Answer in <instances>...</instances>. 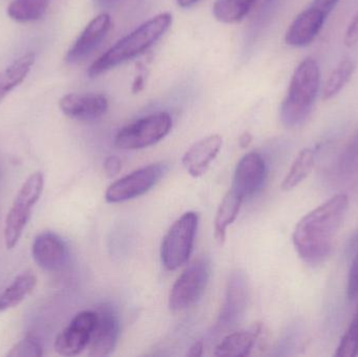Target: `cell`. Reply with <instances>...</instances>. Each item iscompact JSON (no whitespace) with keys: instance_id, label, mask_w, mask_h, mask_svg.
Here are the masks:
<instances>
[{"instance_id":"obj_33","label":"cell","mask_w":358,"mask_h":357,"mask_svg":"<svg viewBox=\"0 0 358 357\" xmlns=\"http://www.w3.org/2000/svg\"><path fill=\"white\" fill-rule=\"evenodd\" d=\"M338 2V0H313V3L311 6H315L328 16L329 13L336 8Z\"/></svg>"},{"instance_id":"obj_32","label":"cell","mask_w":358,"mask_h":357,"mask_svg":"<svg viewBox=\"0 0 358 357\" xmlns=\"http://www.w3.org/2000/svg\"><path fill=\"white\" fill-rule=\"evenodd\" d=\"M145 66L142 64V63H138L136 65V69H138V75L134 78V84H132V92L134 94H138V92H142L145 87Z\"/></svg>"},{"instance_id":"obj_19","label":"cell","mask_w":358,"mask_h":357,"mask_svg":"<svg viewBox=\"0 0 358 357\" xmlns=\"http://www.w3.org/2000/svg\"><path fill=\"white\" fill-rule=\"evenodd\" d=\"M37 282V277L33 272L19 275L0 295V312L12 309L22 303L33 293Z\"/></svg>"},{"instance_id":"obj_36","label":"cell","mask_w":358,"mask_h":357,"mask_svg":"<svg viewBox=\"0 0 358 357\" xmlns=\"http://www.w3.org/2000/svg\"><path fill=\"white\" fill-rule=\"evenodd\" d=\"M121 0H94L96 4L101 8H109L117 6Z\"/></svg>"},{"instance_id":"obj_12","label":"cell","mask_w":358,"mask_h":357,"mask_svg":"<svg viewBox=\"0 0 358 357\" xmlns=\"http://www.w3.org/2000/svg\"><path fill=\"white\" fill-rule=\"evenodd\" d=\"M248 300V279L243 272L235 270L231 272L227 283L224 303L219 316V325L223 328H229L237 324L245 312Z\"/></svg>"},{"instance_id":"obj_7","label":"cell","mask_w":358,"mask_h":357,"mask_svg":"<svg viewBox=\"0 0 358 357\" xmlns=\"http://www.w3.org/2000/svg\"><path fill=\"white\" fill-rule=\"evenodd\" d=\"M210 275V261L206 256L194 260L178 277L169 296V307L173 312L187 309L203 295Z\"/></svg>"},{"instance_id":"obj_34","label":"cell","mask_w":358,"mask_h":357,"mask_svg":"<svg viewBox=\"0 0 358 357\" xmlns=\"http://www.w3.org/2000/svg\"><path fill=\"white\" fill-rule=\"evenodd\" d=\"M204 344L202 341L196 342L189 347L187 356L189 357H199L203 354Z\"/></svg>"},{"instance_id":"obj_14","label":"cell","mask_w":358,"mask_h":357,"mask_svg":"<svg viewBox=\"0 0 358 357\" xmlns=\"http://www.w3.org/2000/svg\"><path fill=\"white\" fill-rule=\"evenodd\" d=\"M110 27V15L107 13H102L92 19L69 48L65 61L69 64H77L88 58L106 37Z\"/></svg>"},{"instance_id":"obj_17","label":"cell","mask_w":358,"mask_h":357,"mask_svg":"<svg viewBox=\"0 0 358 357\" xmlns=\"http://www.w3.org/2000/svg\"><path fill=\"white\" fill-rule=\"evenodd\" d=\"M222 143V136L212 134L189 147L182 157V165L187 173L193 177H200L206 174L220 152Z\"/></svg>"},{"instance_id":"obj_18","label":"cell","mask_w":358,"mask_h":357,"mask_svg":"<svg viewBox=\"0 0 358 357\" xmlns=\"http://www.w3.org/2000/svg\"><path fill=\"white\" fill-rule=\"evenodd\" d=\"M262 333V326L250 331H237L225 337L215 348L214 356L244 357L250 356L255 343Z\"/></svg>"},{"instance_id":"obj_28","label":"cell","mask_w":358,"mask_h":357,"mask_svg":"<svg viewBox=\"0 0 358 357\" xmlns=\"http://www.w3.org/2000/svg\"><path fill=\"white\" fill-rule=\"evenodd\" d=\"M43 354L41 343L37 337H29L21 340L10 348L8 357H40Z\"/></svg>"},{"instance_id":"obj_2","label":"cell","mask_w":358,"mask_h":357,"mask_svg":"<svg viewBox=\"0 0 358 357\" xmlns=\"http://www.w3.org/2000/svg\"><path fill=\"white\" fill-rule=\"evenodd\" d=\"M172 20V15L166 12L157 15L141 24L138 29L117 41L102 56L99 57L88 68V77H99L117 65L144 54L169 31Z\"/></svg>"},{"instance_id":"obj_1","label":"cell","mask_w":358,"mask_h":357,"mask_svg":"<svg viewBox=\"0 0 358 357\" xmlns=\"http://www.w3.org/2000/svg\"><path fill=\"white\" fill-rule=\"evenodd\" d=\"M348 210V195L340 193L309 212L298 222L292 242L303 261L310 265H319L329 258Z\"/></svg>"},{"instance_id":"obj_11","label":"cell","mask_w":358,"mask_h":357,"mask_svg":"<svg viewBox=\"0 0 358 357\" xmlns=\"http://www.w3.org/2000/svg\"><path fill=\"white\" fill-rule=\"evenodd\" d=\"M96 324L90 346V356H110L117 346L120 335V321L115 310L104 304L96 310Z\"/></svg>"},{"instance_id":"obj_8","label":"cell","mask_w":358,"mask_h":357,"mask_svg":"<svg viewBox=\"0 0 358 357\" xmlns=\"http://www.w3.org/2000/svg\"><path fill=\"white\" fill-rule=\"evenodd\" d=\"M167 171L165 163L141 168L111 184L105 193L107 203H119L142 196L151 190Z\"/></svg>"},{"instance_id":"obj_35","label":"cell","mask_w":358,"mask_h":357,"mask_svg":"<svg viewBox=\"0 0 358 357\" xmlns=\"http://www.w3.org/2000/svg\"><path fill=\"white\" fill-rule=\"evenodd\" d=\"M252 134H250V132H244L239 138L240 147L243 149L248 148V147L250 146V143H252Z\"/></svg>"},{"instance_id":"obj_9","label":"cell","mask_w":358,"mask_h":357,"mask_svg":"<svg viewBox=\"0 0 358 357\" xmlns=\"http://www.w3.org/2000/svg\"><path fill=\"white\" fill-rule=\"evenodd\" d=\"M96 324V312H80L59 333L55 341V351L62 356H79L90 346Z\"/></svg>"},{"instance_id":"obj_13","label":"cell","mask_w":358,"mask_h":357,"mask_svg":"<svg viewBox=\"0 0 358 357\" xmlns=\"http://www.w3.org/2000/svg\"><path fill=\"white\" fill-rule=\"evenodd\" d=\"M59 107L71 119L90 122L106 115L109 104L104 94H69L60 99Z\"/></svg>"},{"instance_id":"obj_37","label":"cell","mask_w":358,"mask_h":357,"mask_svg":"<svg viewBox=\"0 0 358 357\" xmlns=\"http://www.w3.org/2000/svg\"><path fill=\"white\" fill-rule=\"evenodd\" d=\"M176 1H178V4L180 8H187L197 3L199 0H176Z\"/></svg>"},{"instance_id":"obj_22","label":"cell","mask_w":358,"mask_h":357,"mask_svg":"<svg viewBox=\"0 0 358 357\" xmlns=\"http://www.w3.org/2000/svg\"><path fill=\"white\" fill-rule=\"evenodd\" d=\"M315 163V151L311 148H305L299 153L288 171L287 175L282 182L283 191H292L302 184L309 174L313 172Z\"/></svg>"},{"instance_id":"obj_20","label":"cell","mask_w":358,"mask_h":357,"mask_svg":"<svg viewBox=\"0 0 358 357\" xmlns=\"http://www.w3.org/2000/svg\"><path fill=\"white\" fill-rule=\"evenodd\" d=\"M35 60L36 54L27 52L15 60L10 66L0 71V103L14 88L24 81Z\"/></svg>"},{"instance_id":"obj_25","label":"cell","mask_w":358,"mask_h":357,"mask_svg":"<svg viewBox=\"0 0 358 357\" xmlns=\"http://www.w3.org/2000/svg\"><path fill=\"white\" fill-rule=\"evenodd\" d=\"M355 69V62L350 59H344L341 61L326 82L323 90V100L328 101L338 96L346 84L350 81Z\"/></svg>"},{"instance_id":"obj_24","label":"cell","mask_w":358,"mask_h":357,"mask_svg":"<svg viewBox=\"0 0 358 357\" xmlns=\"http://www.w3.org/2000/svg\"><path fill=\"white\" fill-rule=\"evenodd\" d=\"M255 3L256 0H216L213 14L220 22L231 24L243 20Z\"/></svg>"},{"instance_id":"obj_23","label":"cell","mask_w":358,"mask_h":357,"mask_svg":"<svg viewBox=\"0 0 358 357\" xmlns=\"http://www.w3.org/2000/svg\"><path fill=\"white\" fill-rule=\"evenodd\" d=\"M50 3V0H13L6 12L17 22H34L46 14Z\"/></svg>"},{"instance_id":"obj_31","label":"cell","mask_w":358,"mask_h":357,"mask_svg":"<svg viewBox=\"0 0 358 357\" xmlns=\"http://www.w3.org/2000/svg\"><path fill=\"white\" fill-rule=\"evenodd\" d=\"M122 169V161L119 157L109 156L104 163L105 173L108 177L117 175Z\"/></svg>"},{"instance_id":"obj_21","label":"cell","mask_w":358,"mask_h":357,"mask_svg":"<svg viewBox=\"0 0 358 357\" xmlns=\"http://www.w3.org/2000/svg\"><path fill=\"white\" fill-rule=\"evenodd\" d=\"M242 203L243 198L234 190L229 191L221 201L214 221L215 238L220 245L224 242L227 228L237 218Z\"/></svg>"},{"instance_id":"obj_15","label":"cell","mask_w":358,"mask_h":357,"mask_svg":"<svg viewBox=\"0 0 358 357\" xmlns=\"http://www.w3.org/2000/svg\"><path fill=\"white\" fill-rule=\"evenodd\" d=\"M31 255L36 263L48 272H58L69 261V249L64 241L54 233L38 235L31 245Z\"/></svg>"},{"instance_id":"obj_4","label":"cell","mask_w":358,"mask_h":357,"mask_svg":"<svg viewBox=\"0 0 358 357\" xmlns=\"http://www.w3.org/2000/svg\"><path fill=\"white\" fill-rule=\"evenodd\" d=\"M43 186V174L35 172L27 177L17 193L4 221L3 238L6 249H14L22 237L31 211L41 196Z\"/></svg>"},{"instance_id":"obj_3","label":"cell","mask_w":358,"mask_h":357,"mask_svg":"<svg viewBox=\"0 0 358 357\" xmlns=\"http://www.w3.org/2000/svg\"><path fill=\"white\" fill-rule=\"evenodd\" d=\"M320 81L321 71L315 59H305L299 64L280 110L285 127H298L308 119L319 92Z\"/></svg>"},{"instance_id":"obj_27","label":"cell","mask_w":358,"mask_h":357,"mask_svg":"<svg viewBox=\"0 0 358 357\" xmlns=\"http://www.w3.org/2000/svg\"><path fill=\"white\" fill-rule=\"evenodd\" d=\"M358 354V308L348 329L341 340L336 349V356L338 357H355Z\"/></svg>"},{"instance_id":"obj_26","label":"cell","mask_w":358,"mask_h":357,"mask_svg":"<svg viewBox=\"0 0 358 357\" xmlns=\"http://www.w3.org/2000/svg\"><path fill=\"white\" fill-rule=\"evenodd\" d=\"M358 169V129L338 157L336 170L342 177L350 176Z\"/></svg>"},{"instance_id":"obj_5","label":"cell","mask_w":358,"mask_h":357,"mask_svg":"<svg viewBox=\"0 0 358 357\" xmlns=\"http://www.w3.org/2000/svg\"><path fill=\"white\" fill-rule=\"evenodd\" d=\"M173 125L168 112H157L142 117L117 132L115 145L122 150H140L161 142Z\"/></svg>"},{"instance_id":"obj_6","label":"cell","mask_w":358,"mask_h":357,"mask_svg":"<svg viewBox=\"0 0 358 357\" xmlns=\"http://www.w3.org/2000/svg\"><path fill=\"white\" fill-rule=\"evenodd\" d=\"M198 215L187 212L178 218L162 243L161 257L168 270H176L187 263L193 251L194 239L197 232Z\"/></svg>"},{"instance_id":"obj_16","label":"cell","mask_w":358,"mask_h":357,"mask_svg":"<svg viewBox=\"0 0 358 357\" xmlns=\"http://www.w3.org/2000/svg\"><path fill=\"white\" fill-rule=\"evenodd\" d=\"M327 15L310 6L298 15L288 27L286 44L294 48H304L315 41L325 23Z\"/></svg>"},{"instance_id":"obj_30","label":"cell","mask_w":358,"mask_h":357,"mask_svg":"<svg viewBox=\"0 0 358 357\" xmlns=\"http://www.w3.org/2000/svg\"><path fill=\"white\" fill-rule=\"evenodd\" d=\"M358 43V12L353 17L352 21L347 29L346 35H345V44L347 46H355Z\"/></svg>"},{"instance_id":"obj_10","label":"cell","mask_w":358,"mask_h":357,"mask_svg":"<svg viewBox=\"0 0 358 357\" xmlns=\"http://www.w3.org/2000/svg\"><path fill=\"white\" fill-rule=\"evenodd\" d=\"M265 178L266 163L262 155L257 152L248 153L240 159L236 167L231 190L235 191L244 201L262 188Z\"/></svg>"},{"instance_id":"obj_29","label":"cell","mask_w":358,"mask_h":357,"mask_svg":"<svg viewBox=\"0 0 358 357\" xmlns=\"http://www.w3.org/2000/svg\"><path fill=\"white\" fill-rule=\"evenodd\" d=\"M347 295L350 300L355 299L358 296V249L349 270Z\"/></svg>"}]
</instances>
